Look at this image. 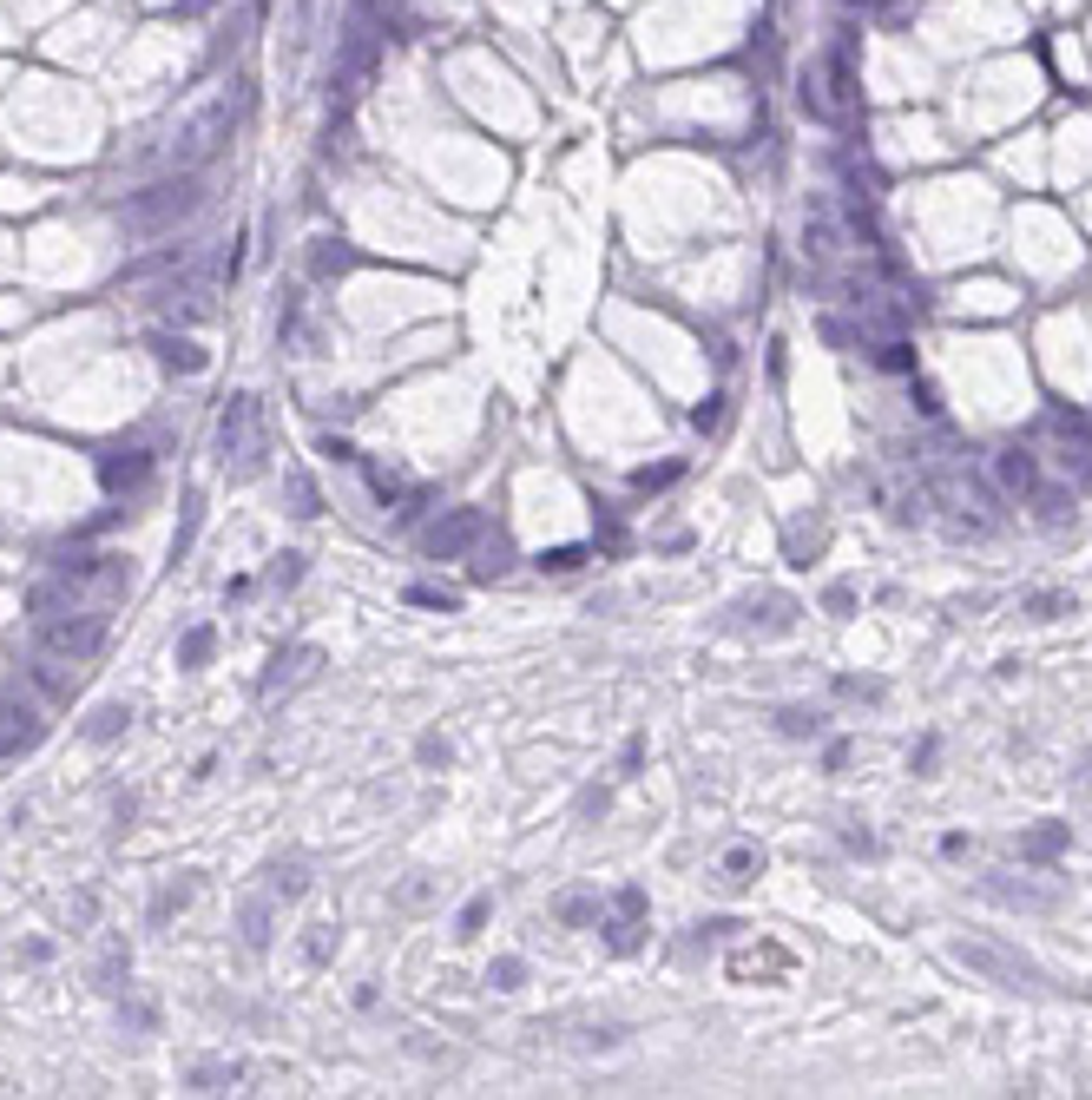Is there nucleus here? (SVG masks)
<instances>
[{
	"label": "nucleus",
	"mask_w": 1092,
	"mask_h": 1100,
	"mask_svg": "<svg viewBox=\"0 0 1092 1100\" xmlns=\"http://www.w3.org/2000/svg\"><path fill=\"white\" fill-rule=\"evenodd\" d=\"M954 962H961V969H974L981 982H994V989H1027V995L1047 989L1040 962L1021 956V949H1007V942H994V936H961V942H954Z\"/></svg>",
	"instance_id": "f03ea898"
},
{
	"label": "nucleus",
	"mask_w": 1092,
	"mask_h": 1100,
	"mask_svg": "<svg viewBox=\"0 0 1092 1100\" xmlns=\"http://www.w3.org/2000/svg\"><path fill=\"white\" fill-rule=\"evenodd\" d=\"M237 1081H244L237 1061H205V1067H191V1087H197V1094H225V1087H237Z\"/></svg>",
	"instance_id": "f3484780"
},
{
	"label": "nucleus",
	"mask_w": 1092,
	"mask_h": 1100,
	"mask_svg": "<svg viewBox=\"0 0 1092 1100\" xmlns=\"http://www.w3.org/2000/svg\"><path fill=\"white\" fill-rule=\"evenodd\" d=\"M849 60L842 54H816L803 66V112L810 119H823V126H836V119H849Z\"/></svg>",
	"instance_id": "39448f33"
},
{
	"label": "nucleus",
	"mask_w": 1092,
	"mask_h": 1100,
	"mask_svg": "<svg viewBox=\"0 0 1092 1100\" xmlns=\"http://www.w3.org/2000/svg\"><path fill=\"white\" fill-rule=\"evenodd\" d=\"M777 725L790 731V739H816V731H823V712H810V705H783Z\"/></svg>",
	"instance_id": "5701e85b"
},
{
	"label": "nucleus",
	"mask_w": 1092,
	"mask_h": 1100,
	"mask_svg": "<svg viewBox=\"0 0 1092 1100\" xmlns=\"http://www.w3.org/2000/svg\"><path fill=\"white\" fill-rule=\"evenodd\" d=\"M106 646V614L86 606V614H40V659H54V666H80Z\"/></svg>",
	"instance_id": "7ed1b4c3"
},
{
	"label": "nucleus",
	"mask_w": 1092,
	"mask_h": 1100,
	"mask_svg": "<svg viewBox=\"0 0 1092 1100\" xmlns=\"http://www.w3.org/2000/svg\"><path fill=\"white\" fill-rule=\"evenodd\" d=\"M322 672V652L316 646H290V652H277L270 659V672H264V699H277V692H296V686H310V679Z\"/></svg>",
	"instance_id": "6e6552de"
},
{
	"label": "nucleus",
	"mask_w": 1092,
	"mask_h": 1100,
	"mask_svg": "<svg viewBox=\"0 0 1092 1100\" xmlns=\"http://www.w3.org/2000/svg\"><path fill=\"white\" fill-rule=\"evenodd\" d=\"M126 725H132V705H99V712L86 719V739H92V745H112Z\"/></svg>",
	"instance_id": "dca6fc26"
},
{
	"label": "nucleus",
	"mask_w": 1092,
	"mask_h": 1100,
	"mask_svg": "<svg viewBox=\"0 0 1092 1100\" xmlns=\"http://www.w3.org/2000/svg\"><path fill=\"white\" fill-rule=\"evenodd\" d=\"M152 350H159L165 370H178V376H197V370H205V350H197L191 336H178V330H159V336H152Z\"/></svg>",
	"instance_id": "9b49d317"
},
{
	"label": "nucleus",
	"mask_w": 1092,
	"mask_h": 1100,
	"mask_svg": "<svg viewBox=\"0 0 1092 1100\" xmlns=\"http://www.w3.org/2000/svg\"><path fill=\"white\" fill-rule=\"evenodd\" d=\"M264 876H270V884H264V890H270V896H277V902H296V896H303V890H310V870H303V864H296V857H290V864L277 857V864H270V870H264Z\"/></svg>",
	"instance_id": "4468645a"
},
{
	"label": "nucleus",
	"mask_w": 1092,
	"mask_h": 1100,
	"mask_svg": "<svg viewBox=\"0 0 1092 1100\" xmlns=\"http://www.w3.org/2000/svg\"><path fill=\"white\" fill-rule=\"evenodd\" d=\"M507 574V541H475V580H501Z\"/></svg>",
	"instance_id": "aec40b11"
},
{
	"label": "nucleus",
	"mask_w": 1092,
	"mask_h": 1100,
	"mask_svg": "<svg viewBox=\"0 0 1092 1100\" xmlns=\"http://www.w3.org/2000/svg\"><path fill=\"white\" fill-rule=\"evenodd\" d=\"M191 896H197V884H191V876H185V884H165V890L152 896V922H171V916H178Z\"/></svg>",
	"instance_id": "412c9836"
},
{
	"label": "nucleus",
	"mask_w": 1092,
	"mask_h": 1100,
	"mask_svg": "<svg viewBox=\"0 0 1092 1100\" xmlns=\"http://www.w3.org/2000/svg\"><path fill=\"white\" fill-rule=\"evenodd\" d=\"M197 205H205V179L178 172V179H159V185L132 191V199L119 205V225L132 237H165V231H178V217H191Z\"/></svg>",
	"instance_id": "f257e3e1"
},
{
	"label": "nucleus",
	"mask_w": 1092,
	"mask_h": 1100,
	"mask_svg": "<svg viewBox=\"0 0 1092 1100\" xmlns=\"http://www.w3.org/2000/svg\"><path fill=\"white\" fill-rule=\"evenodd\" d=\"M672 481H678V461H658V469H638V475H632L638 495H652V487H672Z\"/></svg>",
	"instance_id": "393cba45"
},
{
	"label": "nucleus",
	"mask_w": 1092,
	"mask_h": 1100,
	"mask_svg": "<svg viewBox=\"0 0 1092 1100\" xmlns=\"http://www.w3.org/2000/svg\"><path fill=\"white\" fill-rule=\"evenodd\" d=\"M1066 850V824H1053V830H1033V837H1021V857L1027 864H1047V857H1059Z\"/></svg>",
	"instance_id": "a211bd4d"
},
{
	"label": "nucleus",
	"mask_w": 1092,
	"mask_h": 1100,
	"mask_svg": "<svg viewBox=\"0 0 1092 1100\" xmlns=\"http://www.w3.org/2000/svg\"><path fill=\"white\" fill-rule=\"evenodd\" d=\"M1059 614V594H1033V620H1053Z\"/></svg>",
	"instance_id": "ea45409f"
},
{
	"label": "nucleus",
	"mask_w": 1092,
	"mask_h": 1100,
	"mask_svg": "<svg viewBox=\"0 0 1092 1100\" xmlns=\"http://www.w3.org/2000/svg\"><path fill=\"white\" fill-rule=\"evenodd\" d=\"M481 534H487V515H481V507H448V515L421 534V554H428V560H461L467 547L481 541Z\"/></svg>",
	"instance_id": "0eeeda50"
},
{
	"label": "nucleus",
	"mask_w": 1092,
	"mask_h": 1100,
	"mask_svg": "<svg viewBox=\"0 0 1092 1100\" xmlns=\"http://www.w3.org/2000/svg\"><path fill=\"white\" fill-rule=\"evenodd\" d=\"M823 606H830V614H849V606H856V594H849V586H830V594H823Z\"/></svg>",
	"instance_id": "e433bc0d"
},
{
	"label": "nucleus",
	"mask_w": 1092,
	"mask_h": 1100,
	"mask_svg": "<svg viewBox=\"0 0 1092 1100\" xmlns=\"http://www.w3.org/2000/svg\"><path fill=\"white\" fill-rule=\"evenodd\" d=\"M350 244H336V237H316V251H310V277H342L350 271Z\"/></svg>",
	"instance_id": "2eb2a0df"
},
{
	"label": "nucleus",
	"mask_w": 1092,
	"mask_h": 1100,
	"mask_svg": "<svg viewBox=\"0 0 1092 1100\" xmlns=\"http://www.w3.org/2000/svg\"><path fill=\"white\" fill-rule=\"evenodd\" d=\"M290 515H316V487L303 475H290Z\"/></svg>",
	"instance_id": "7c9ffc66"
},
{
	"label": "nucleus",
	"mask_w": 1092,
	"mask_h": 1100,
	"mask_svg": "<svg viewBox=\"0 0 1092 1100\" xmlns=\"http://www.w3.org/2000/svg\"><path fill=\"white\" fill-rule=\"evenodd\" d=\"M270 902H277V896L264 890V896H251V902H244V916H237V929H244V949H257V956L270 949Z\"/></svg>",
	"instance_id": "ddd939ff"
},
{
	"label": "nucleus",
	"mask_w": 1092,
	"mask_h": 1100,
	"mask_svg": "<svg viewBox=\"0 0 1092 1100\" xmlns=\"http://www.w3.org/2000/svg\"><path fill=\"white\" fill-rule=\"evenodd\" d=\"M580 560H586V547H553V554H540V567L546 574H573Z\"/></svg>",
	"instance_id": "c85d7f7f"
},
{
	"label": "nucleus",
	"mask_w": 1092,
	"mask_h": 1100,
	"mask_svg": "<svg viewBox=\"0 0 1092 1100\" xmlns=\"http://www.w3.org/2000/svg\"><path fill=\"white\" fill-rule=\"evenodd\" d=\"M40 731H46V719L34 712L27 699H0V757H14V751H34L40 745Z\"/></svg>",
	"instance_id": "1a4fd4ad"
},
{
	"label": "nucleus",
	"mask_w": 1092,
	"mask_h": 1100,
	"mask_svg": "<svg viewBox=\"0 0 1092 1100\" xmlns=\"http://www.w3.org/2000/svg\"><path fill=\"white\" fill-rule=\"evenodd\" d=\"M330 956H336V922H310V936H303V962L322 969Z\"/></svg>",
	"instance_id": "4be33fe9"
},
{
	"label": "nucleus",
	"mask_w": 1092,
	"mask_h": 1100,
	"mask_svg": "<svg viewBox=\"0 0 1092 1100\" xmlns=\"http://www.w3.org/2000/svg\"><path fill=\"white\" fill-rule=\"evenodd\" d=\"M836 692H842V699H868V705H882V699H888V686H882V679H842Z\"/></svg>",
	"instance_id": "bb28decb"
},
{
	"label": "nucleus",
	"mask_w": 1092,
	"mask_h": 1100,
	"mask_svg": "<svg viewBox=\"0 0 1092 1100\" xmlns=\"http://www.w3.org/2000/svg\"><path fill=\"white\" fill-rule=\"evenodd\" d=\"M882 362H888V370H915V356L902 344H882Z\"/></svg>",
	"instance_id": "4c0bfd02"
},
{
	"label": "nucleus",
	"mask_w": 1092,
	"mask_h": 1100,
	"mask_svg": "<svg viewBox=\"0 0 1092 1100\" xmlns=\"http://www.w3.org/2000/svg\"><path fill=\"white\" fill-rule=\"evenodd\" d=\"M691 422H698V429H717V422H724V409H717V396H711V402H705L698 415H691Z\"/></svg>",
	"instance_id": "58836bf2"
},
{
	"label": "nucleus",
	"mask_w": 1092,
	"mask_h": 1100,
	"mask_svg": "<svg viewBox=\"0 0 1092 1100\" xmlns=\"http://www.w3.org/2000/svg\"><path fill=\"white\" fill-rule=\"evenodd\" d=\"M303 580V554H277V567H270V586H296Z\"/></svg>",
	"instance_id": "c756f323"
},
{
	"label": "nucleus",
	"mask_w": 1092,
	"mask_h": 1100,
	"mask_svg": "<svg viewBox=\"0 0 1092 1100\" xmlns=\"http://www.w3.org/2000/svg\"><path fill=\"white\" fill-rule=\"evenodd\" d=\"M231 126H237V100H217L211 112H197L191 126L178 132V152H171V159H178L185 172H191V165H205V159L217 152V145L231 139Z\"/></svg>",
	"instance_id": "423d86ee"
},
{
	"label": "nucleus",
	"mask_w": 1092,
	"mask_h": 1100,
	"mask_svg": "<svg viewBox=\"0 0 1092 1100\" xmlns=\"http://www.w3.org/2000/svg\"><path fill=\"white\" fill-rule=\"evenodd\" d=\"M145 475H152V455H145V449H119V455L99 461V481H106L112 495H132Z\"/></svg>",
	"instance_id": "9d476101"
},
{
	"label": "nucleus",
	"mask_w": 1092,
	"mask_h": 1100,
	"mask_svg": "<svg viewBox=\"0 0 1092 1100\" xmlns=\"http://www.w3.org/2000/svg\"><path fill=\"white\" fill-rule=\"evenodd\" d=\"M560 922H600V902L592 896H560Z\"/></svg>",
	"instance_id": "cd10ccee"
},
{
	"label": "nucleus",
	"mask_w": 1092,
	"mask_h": 1100,
	"mask_svg": "<svg viewBox=\"0 0 1092 1100\" xmlns=\"http://www.w3.org/2000/svg\"><path fill=\"white\" fill-rule=\"evenodd\" d=\"M217 455L237 481H251L264 469V435H257V396H231L217 415Z\"/></svg>",
	"instance_id": "20e7f679"
},
{
	"label": "nucleus",
	"mask_w": 1092,
	"mask_h": 1100,
	"mask_svg": "<svg viewBox=\"0 0 1092 1100\" xmlns=\"http://www.w3.org/2000/svg\"><path fill=\"white\" fill-rule=\"evenodd\" d=\"M751 870H763V857H757V850H731V857H724V876H737V884H743Z\"/></svg>",
	"instance_id": "2f4dec72"
},
{
	"label": "nucleus",
	"mask_w": 1092,
	"mask_h": 1100,
	"mask_svg": "<svg viewBox=\"0 0 1092 1100\" xmlns=\"http://www.w3.org/2000/svg\"><path fill=\"white\" fill-rule=\"evenodd\" d=\"M487 982H494V989H520V982H527V962H520V956H501V962L487 969Z\"/></svg>",
	"instance_id": "a878e982"
},
{
	"label": "nucleus",
	"mask_w": 1092,
	"mask_h": 1100,
	"mask_svg": "<svg viewBox=\"0 0 1092 1100\" xmlns=\"http://www.w3.org/2000/svg\"><path fill=\"white\" fill-rule=\"evenodd\" d=\"M415 606H441V614H455V594H435V586H408Z\"/></svg>",
	"instance_id": "473e14b6"
},
{
	"label": "nucleus",
	"mask_w": 1092,
	"mask_h": 1100,
	"mask_svg": "<svg viewBox=\"0 0 1092 1100\" xmlns=\"http://www.w3.org/2000/svg\"><path fill=\"white\" fill-rule=\"evenodd\" d=\"M580 1047H592V1055H600V1047H618V1029H586Z\"/></svg>",
	"instance_id": "f704fd0d"
},
{
	"label": "nucleus",
	"mask_w": 1092,
	"mask_h": 1100,
	"mask_svg": "<svg viewBox=\"0 0 1092 1100\" xmlns=\"http://www.w3.org/2000/svg\"><path fill=\"white\" fill-rule=\"evenodd\" d=\"M1001 487H1013V495H1040V461L1027 449H1007L1001 455Z\"/></svg>",
	"instance_id": "f8f14e48"
},
{
	"label": "nucleus",
	"mask_w": 1092,
	"mask_h": 1100,
	"mask_svg": "<svg viewBox=\"0 0 1092 1100\" xmlns=\"http://www.w3.org/2000/svg\"><path fill=\"white\" fill-rule=\"evenodd\" d=\"M132 817H139V797L126 791V797H119V804H112V824H119V830H132Z\"/></svg>",
	"instance_id": "c9c22d12"
},
{
	"label": "nucleus",
	"mask_w": 1092,
	"mask_h": 1100,
	"mask_svg": "<svg viewBox=\"0 0 1092 1100\" xmlns=\"http://www.w3.org/2000/svg\"><path fill=\"white\" fill-rule=\"evenodd\" d=\"M487 916H494V896H475V902H467V910H461V922H455V936H461V942H475V936H481V929H487Z\"/></svg>",
	"instance_id": "b1692460"
},
{
	"label": "nucleus",
	"mask_w": 1092,
	"mask_h": 1100,
	"mask_svg": "<svg viewBox=\"0 0 1092 1100\" xmlns=\"http://www.w3.org/2000/svg\"><path fill=\"white\" fill-rule=\"evenodd\" d=\"M211 646H217V632H211V626H191L185 640H178V666H185V672H197V666L211 659Z\"/></svg>",
	"instance_id": "6ab92c4d"
},
{
	"label": "nucleus",
	"mask_w": 1092,
	"mask_h": 1100,
	"mask_svg": "<svg viewBox=\"0 0 1092 1100\" xmlns=\"http://www.w3.org/2000/svg\"><path fill=\"white\" fill-rule=\"evenodd\" d=\"M421 765H448V739H435V731H428V739H421Z\"/></svg>",
	"instance_id": "72a5a7b5"
}]
</instances>
